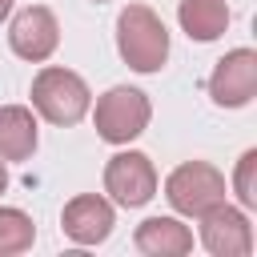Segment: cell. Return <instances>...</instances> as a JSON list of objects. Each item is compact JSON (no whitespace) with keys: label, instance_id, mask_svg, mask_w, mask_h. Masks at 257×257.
Here are the masks:
<instances>
[{"label":"cell","instance_id":"15","mask_svg":"<svg viewBox=\"0 0 257 257\" xmlns=\"http://www.w3.org/2000/svg\"><path fill=\"white\" fill-rule=\"evenodd\" d=\"M4 189H8V161H0V197H4Z\"/></svg>","mask_w":257,"mask_h":257},{"label":"cell","instance_id":"17","mask_svg":"<svg viewBox=\"0 0 257 257\" xmlns=\"http://www.w3.org/2000/svg\"><path fill=\"white\" fill-rule=\"evenodd\" d=\"M92 4H108V0H92Z\"/></svg>","mask_w":257,"mask_h":257},{"label":"cell","instance_id":"6","mask_svg":"<svg viewBox=\"0 0 257 257\" xmlns=\"http://www.w3.org/2000/svg\"><path fill=\"white\" fill-rule=\"evenodd\" d=\"M197 221H201V245L213 257H249L253 253V225L241 205L217 201Z\"/></svg>","mask_w":257,"mask_h":257},{"label":"cell","instance_id":"10","mask_svg":"<svg viewBox=\"0 0 257 257\" xmlns=\"http://www.w3.org/2000/svg\"><path fill=\"white\" fill-rule=\"evenodd\" d=\"M133 245L145 257H185L193 253V229L181 225V217H149L137 225Z\"/></svg>","mask_w":257,"mask_h":257},{"label":"cell","instance_id":"9","mask_svg":"<svg viewBox=\"0 0 257 257\" xmlns=\"http://www.w3.org/2000/svg\"><path fill=\"white\" fill-rule=\"evenodd\" d=\"M112 225H116V209H112L108 197H100V193H76L72 201H64L60 233L72 245H100V241H108Z\"/></svg>","mask_w":257,"mask_h":257},{"label":"cell","instance_id":"14","mask_svg":"<svg viewBox=\"0 0 257 257\" xmlns=\"http://www.w3.org/2000/svg\"><path fill=\"white\" fill-rule=\"evenodd\" d=\"M229 185H233L241 209H257V149H245L237 157V169H233Z\"/></svg>","mask_w":257,"mask_h":257},{"label":"cell","instance_id":"1","mask_svg":"<svg viewBox=\"0 0 257 257\" xmlns=\"http://www.w3.org/2000/svg\"><path fill=\"white\" fill-rule=\"evenodd\" d=\"M116 52L133 72H161L169 60V28L149 4H124L116 16Z\"/></svg>","mask_w":257,"mask_h":257},{"label":"cell","instance_id":"16","mask_svg":"<svg viewBox=\"0 0 257 257\" xmlns=\"http://www.w3.org/2000/svg\"><path fill=\"white\" fill-rule=\"evenodd\" d=\"M8 12H12V0H0V20H8Z\"/></svg>","mask_w":257,"mask_h":257},{"label":"cell","instance_id":"5","mask_svg":"<svg viewBox=\"0 0 257 257\" xmlns=\"http://www.w3.org/2000/svg\"><path fill=\"white\" fill-rule=\"evenodd\" d=\"M157 189H161V177H157V165L145 153L120 149V153L108 157V165H104V193H108L112 205L141 209V205H149L157 197Z\"/></svg>","mask_w":257,"mask_h":257},{"label":"cell","instance_id":"7","mask_svg":"<svg viewBox=\"0 0 257 257\" xmlns=\"http://www.w3.org/2000/svg\"><path fill=\"white\" fill-rule=\"evenodd\" d=\"M209 96L217 108H245L257 96V52L229 48L209 72Z\"/></svg>","mask_w":257,"mask_h":257},{"label":"cell","instance_id":"12","mask_svg":"<svg viewBox=\"0 0 257 257\" xmlns=\"http://www.w3.org/2000/svg\"><path fill=\"white\" fill-rule=\"evenodd\" d=\"M177 20H181V32L197 44H213L225 36L233 12L225 0H181L177 4Z\"/></svg>","mask_w":257,"mask_h":257},{"label":"cell","instance_id":"13","mask_svg":"<svg viewBox=\"0 0 257 257\" xmlns=\"http://www.w3.org/2000/svg\"><path fill=\"white\" fill-rule=\"evenodd\" d=\"M36 241V225L24 209H12V205H0V257H16L24 249H32Z\"/></svg>","mask_w":257,"mask_h":257},{"label":"cell","instance_id":"8","mask_svg":"<svg viewBox=\"0 0 257 257\" xmlns=\"http://www.w3.org/2000/svg\"><path fill=\"white\" fill-rule=\"evenodd\" d=\"M8 44L20 60L28 64H44L56 48H60V20L52 16V8L44 4H28L12 16L8 24Z\"/></svg>","mask_w":257,"mask_h":257},{"label":"cell","instance_id":"3","mask_svg":"<svg viewBox=\"0 0 257 257\" xmlns=\"http://www.w3.org/2000/svg\"><path fill=\"white\" fill-rule=\"evenodd\" d=\"M153 120V100L133 88V84H112L108 92L96 96V108H92V124H96V137L104 145H128L137 141Z\"/></svg>","mask_w":257,"mask_h":257},{"label":"cell","instance_id":"11","mask_svg":"<svg viewBox=\"0 0 257 257\" xmlns=\"http://www.w3.org/2000/svg\"><path fill=\"white\" fill-rule=\"evenodd\" d=\"M36 145V112L28 104H0V161H32Z\"/></svg>","mask_w":257,"mask_h":257},{"label":"cell","instance_id":"2","mask_svg":"<svg viewBox=\"0 0 257 257\" xmlns=\"http://www.w3.org/2000/svg\"><path fill=\"white\" fill-rule=\"evenodd\" d=\"M32 108H36L40 120H48L56 128H72L88 116L92 92H88L80 72L60 68V64H44L32 76Z\"/></svg>","mask_w":257,"mask_h":257},{"label":"cell","instance_id":"4","mask_svg":"<svg viewBox=\"0 0 257 257\" xmlns=\"http://www.w3.org/2000/svg\"><path fill=\"white\" fill-rule=\"evenodd\" d=\"M165 201L177 217H201L209 205L225 201V173L209 161H181L165 177Z\"/></svg>","mask_w":257,"mask_h":257}]
</instances>
